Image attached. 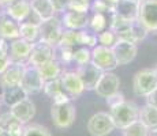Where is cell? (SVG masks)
I'll return each instance as SVG.
<instances>
[{
    "label": "cell",
    "instance_id": "obj_48",
    "mask_svg": "<svg viewBox=\"0 0 157 136\" xmlns=\"http://www.w3.org/2000/svg\"><path fill=\"white\" fill-rule=\"evenodd\" d=\"M0 105H2V99H0Z\"/></svg>",
    "mask_w": 157,
    "mask_h": 136
},
{
    "label": "cell",
    "instance_id": "obj_17",
    "mask_svg": "<svg viewBox=\"0 0 157 136\" xmlns=\"http://www.w3.org/2000/svg\"><path fill=\"white\" fill-rule=\"evenodd\" d=\"M10 112L18 121L26 125V124H30V121L34 119L36 105L30 98H26L23 101H21L19 104H17L15 106L10 108Z\"/></svg>",
    "mask_w": 157,
    "mask_h": 136
},
{
    "label": "cell",
    "instance_id": "obj_24",
    "mask_svg": "<svg viewBox=\"0 0 157 136\" xmlns=\"http://www.w3.org/2000/svg\"><path fill=\"white\" fill-rule=\"evenodd\" d=\"M37 69H38V72H40V75H41V78H43L44 82L59 79L62 72H63L62 64H60L56 59H52V60H49V61L44 63V64L40 65Z\"/></svg>",
    "mask_w": 157,
    "mask_h": 136
},
{
    "label": "cell",
    "instance_id": "obj_5",
    "mask_svg": "<svg viewBox=\"0 0 157 136\" xmlns=\"http://www.w3.org/2000/svg\"><path fill=\"white\" fill-rule=\"evenodd\" d=\"M90 63L98 69H101L102 72L113 71L119 67L112 48H107L102 45H96L94 48H92V61Z\"/></svg>",
    "mask_w": 157,
    "mask_h": 136
},
{
    "label": "cell",
    "instance_id": "obj_21",
    "mask_svg": "<svg viewBox=\"0 0 157 136\" xmlns=\"http://www.w3.org/2000/svg\"><path fill=\"white\" fill-rule=\"evenodd\" d=\"M138 7H140V3L134 2V0H117L115 3L113 14L127 20H137Z\"/></svg>",
    "mask_w": 157,
    "mask_h": 136
},
{
    "label": "cell",
    "instance_id": "obj_19",
    "mask_svg": "<svg viewBox=\"0 0 157 136\" xmlns=\"http://www.w3.org/2000/svg\"><path fill=\"white\" fill-rule=\"evenodd\" d=\"M29 98L28 93L22 89L21 84L18 86H8V87H2V93H0V99L2 104L7 108H13L21 101Z\"/></svg>",
    "mask_w": 157,
    "mask_h": 136
},
{
    "label": "cell",
    "instance_id": "obj_31",
    "mask_svg": "<svg viewBox=\"0 0 157 136\" xmlns=\"http://www.w3.org/2000/svg\"><path fill=\"white\" fill-rule=\"evenodd\" d=\"M96 45H97V34L87 29L78 30V46H86L92 49Z\"/></svg>",
    "mask_w": 157,
    "mask_h": 136
},
{
    "label": "cell",
    "instance_id": "obj_26",
    "mask_svg": "<svg viewBox=\"0 0 157 136\" xmlns=\"http://www.w3.org/2000/svg\"><path fill=\"white\" fill-rule=\"evenodd\" d=\"M109 17L111 15L92 13L89 15V20H87V30H90L94 34H98V33L109 29Z\"/></svg>",
    "mask_w": 157,
    "mask_h": 136
},
{
    "label": "cell",
    "instance_id": "obj_45",
    "mask_svg": "<svg viewBox=\"0 0 157 136\" xmlns=\"http://www.w3.org/2000/svg\"><path fill=\"white\" fill-rule=\"evenodd\" d=\"M153 69H155V72H156V75H157V65H156V67L153 68Z\"/></svg>",
    "mask_w": 157,
    "mask_h": 136
},
{
    "label": "cell",
    "instance_id": "obj_46",
    "mask_svg": "<svg viewBox=\"0 0 157 136\" xmlns=\"http://www.w3.org/2000/svg\"><path fill=\"white\" fill-rule=\"evenodd\" d=\"M134 2H138V3H140V2H142V0H134Z\"/></svg>",
    "mask_w": 157,
    "mask_h": 136
},
{
    "label": "cell",
    "instance_id": "obj_30",
    "mask_svg": "<svg viewBox=\"0 0 157 136\" xmlns=\"http://www.w3.org/2000/svg\"><path fill=\"white\" fill-rule=\"evenodd\" d=\"M113 10L115 2H111V0H92V3H90V11L92 13L111 15L113 14Z\"/></svg>",
    "mask_w": 157,
    "mask_h": 136
},
{
    "label": "cell",
    "instance_id": "obj_6",
    "mask_svg": "<svg viewBox=\"0 0 157 136\" xmlns=\"http://www.w3.org/2000/svg\"><path fill=\"white\" fill-rule=\"evenodd\" d=\"M137 20L149 33H157V0L140 2Z\"/></svg>",
    "mask_w": 157,
    "mask_h": 136
},
{
    "label": "cell",
    "instance_id": "obj_41",
    "mask_svg": "<svg viewBox=\"0 0 157 136\" xmlns=\"http://www.w3.org/2000/svg\"><path fill=\"white\" fill-rule=\"evenodd\" d=\"M14 0H0V7H7L8 4H10V3H13Z\"/></svg>",
    "mask_w": 157,
    "mask_h": 136
},
{
    "label": "cell",
    "instance_id": "obj_47",
    "mask_svg": "<svg viewBox=\"0 0 157 136\" xmlns=\"http://www.w3.org/2000/svg\"><path fill=\"white\" fill-rule=\"evenodd\" d=\"M111 2H115V3H116V2H117V0H111Z\"/></svg>",
    "mask_w": 157,
    "mask_h": 136
},
{
    "label": "cell",
    "instance_id": "obj_18",
    "mask_svg": "<svg viewBox=\"0 0 157 136\" xmlns=\"http://www.w3.org/2000/svg\"><path fill=\"white\" fill-rule=\"evenodd\" d=\"M3 11L7 15H10L18 23H21L25 22L29 18L30 13H32V4H30V0H14L7 7H4Z\"/></svg>",
    "mask_w": 157,
    "mask_h": 136
},
{
    "label": "cell",
    "instance_id": "obj_25",
    "mask_svg": "<svg viewBox=\"0 0 157 136\" xmlns=\"http://www.w3.org/2000/svg\"><path fill=\"white\" fill-rule=\"evenodd\" d=\"M19 38L34 44V42L40 41V23H33V22H21L19 23Z\"/></svg>",
    "mask_w": 157,
    "mask_h": 136
},
{
    "label": "cell",
    "instance_id": "obj_8",
    "mask_svg": "<svg viewBox=\"0 0 157 136\" xmlns=\"http://www.w3.org/2000/svg\"><path fill=\"white\" fill-rule=\"evenodd\" d=\"M52 59H55V46H52V45L40 40L32 45V50H30L26 65L38 68L44 63L49 61Z\"/></svg>",
    "mask_w": 157,
    "mask_h": 136
},
{
    "label": "cell",
    "instance_id": "obj_20",
    "mask_svg": "<svg viewBox=\"0 0 157 136\" xmlns=\"http://www.w3.org/2000/svg\"><path fill=\"white\" fill-rule=\"evenodd\" d=\"M0 35L6 41H13L19 38V23L4 11H0Z\"/></svg>",
    "mask_w": 157,
    "mask_h": 136
},
{
    "label": "cell",
    "instance_id": "obj_36",
    "mask_svg": "<svg viewBox=\"0 0 157 136\" xmlns=\"http://www.w3.org/2000/svg\"><path fill=\"white\" fill-rule=\"evenodd\" d=\"M43 91H44V94L47 95V97H49L51 99H53L57 94H60L62 91H64V90H63V87H62V82H60V78H59V79H55V80L45 82Z\"/></svg>",
    "mask_w": 157,
    "mask_h": 136
},
{
    "label": "cell",
    "instance_id": "obj_10",
    "mask_svg": "<svg viewBox=\"0 0 157 136\" xmlns=\"http://www.w3.org/2000/svg\"><path fill=\"white\" fill-rule=\"evenodd\" d=\"M60 82H62V87L64 93L71 99L79 98L86 91L82 80L75 71H63L60 75Z\"/></svg>",
    "mask_w": 157,
    "mask_h": 136
},
{
    "label": "cell",
    "instance_id": "obj_29",
    "mask_svg": "<svg viewBox=\"0 0 157 136\" xmlns=\"http://www.w3.org/2000/svg\"><path fill=\"white\" fill-rule=\"evenodd\" d=\"M132 22H134V20H127V19H124V18L117 17L116 14H111V17H109V29L116 33V34H120V33L128 30Z\"/></svg>",
    "mask_w": 157,
    "mask_h": 136
},
{
    "label": "cell",
    "instance_id": "obj_38",
    "mask_svg": "<svg viewBox=\"0 0 157 136\" xmlns=\"http://www.w3.org/2000/svg\"><path fill=\"white\" fill-rule=\"evenodd\" d=\"M49 2L52 3L56 14H63L68 8V4H70V0H49Z\"/></svg>",
    "mask_w": 157,
    "mask_h": 136
},
{
    "label": "cell",
    "instance_id": "obj_28",
    "mask_svg": "<svg viewBox=\"0 0 157 136\" xmlns=\"http://www.w3.org/2000/svg\"><path fill=\"white\" fill-rule=\"evenodd\" d=\"M92 61V49L86 46H77L74 48L72 53V63L77 67L79 65H86Z\"/></svg>",
    "mask_w": 157,
    "mask_h": 136
},
{
    "label": "cell",
    "instance_id": "obj_3",
    "mask_svg": "<svg viewBox=\"0 0 157 136\" xmlns=\"http://www.w3.org/2000/svg\"><path fill=\"white\" fill-rule=\"evenodd\" d=\"M155 89H157V75L153 68L140 69L132 78V93L137 97L146 98Z\"/></svg>",
    "mask_w": 157,
    "mask_h": 136
},
{
    "label": "cell",
    "instance_id": "obj_9",
    "mask_svg": "<svg viewBox=\"0 0 157 136\" xmlns=\"http://www.w3.org/2000/svg\"><path fill=\"white\" fill-rule=\"evenodd\" d=\"M120 89V79L116 74H113L112 71L108 72H102L101 78L98 79L97 84H96L94 90L93 91L96 93L100 98H109L111 95L116 94Z\"/></svg>",
    "mask_w": 157,
    "mask_h": 136
},
{
    "label": "cell",
    "instance_id": "obj_13",
    "mask_svg": "<svg viewBox=\"0 0 157 136\" xmlns=\"http://www.w3.org/2000/svg\"><path fill=\"white\" fill-rule=\"evenodd\" d=\"M62 25L64 30H83L87 29L89 13H79L74 10H66L62 14Z\"/></svg>",
    "mask_w": 157,
    "mask_h": 136
},
{
    "label": "cell",
    "instance_id": "obj_43",
    "mask_svg": "<svg viewBox=\"0 0 157 136\" xmlns=\"http://www.w3.org/2000/svg\"><path fill=\"white\" fill-rule=\"evenodd\" d=\"M0 136H6V129L0 125Z\"/></svg>",
    "mask_w": 157,
    "mask_h": 136
},
{
    "label": "cell",
    "instance_id": "obj_7",
    "mask_svg": "<svg viewBox=\"0 0 157 136\" xmlns=\"http://www.w3.org/2000/svg\"><path fill=\"white\" fill-rule=\"evenodd\" d=\"M63 31H64V27L62 25L60 18L56 15L40 23V40L52 45V46H56L59 44Z\"/></svg>",
    "mask_w": 157,
    "mask_h": 136
},
{
    "label": "cell",
    "instance_id": "obj_23",
    "mask_svg": "<svg viewBox=\"0 0 157 136\" xmlns=\"http://www.w3.org/2000/svg\"><path fill=\"white\" fill-rule=\"evenodd\" d=\"M30 4H32V11L37 15L41 22L51 19L56 15L55 8L49 0H30Z\"/></svg>",
    "mask_w": 157,
    "mask_h": 136
},
{
    "label": "cell",
    "instance_id": "obj_16",
    "mask_svg": "<svg viewBox=\"0 0 157 136\" xmlns=\"http://www.w3.org/2000/svg\"><path fill=\"white\" fill-rule=\"evenodd\" d=\"M75 72H77L78 76L81 78L86 91L94 90L98 79H100L102 75L101 69H98L96 65H93L92 63H89V64H86V65H79V67H77Z\"/></svg>",
    "mask_w": 157,
    "mask_h": 136
},
{
    "label": "cell",
    "instance_id": "obj_33",
    "mask_svg": "<svg viewBox=\"0 0 157 136\" xmlns=\"http://www.w3.org/2000/svg\"><path fill=\"white\" fill-rule=\"evenodd\" d=\"M117 40H119L117 34L111 29H107L97 34V45H102V46L107 48H113V45L117 42Z\"/></svg>",
    "mask_w": 157,
    "mask_h": 136
},
{
    "label": "cell",
    "instance_id": "obj_11",
    "mask_svg": "<svg viewBox=\"0 0 157 136\" xmlns=\"http://www.w3.org/2000/svg\"><path fill=\"white\" fill-rule=\"evenodd\" d=\"M44 83L45 82L43 80V78H41L38 69L36 67L26 65L25 74H23L22 82H21V86L28 93V95H34V94L41 93L44 89Z\"/></svg>",
    "mask_w": 157,
    "mask_h": 136
},
{
    "label": "cell",
    "instance_id": "obj_37",
    "mask_svg": "<svg viewBox=\"0 0 157 136\" xmlns=\"http://www.w3.org/2000/svg\"><path fill=\"white\" fill-rule=\"evenodd\" d=\"M10 64L11 60L8 54V44H4L3 46H0V74H3Z\"/></svg>",
    "mask_w": 157,
    "mask_h": 136
},
{
    "label": "cell",
    "instance_id": "obj_14",
    "mask_svg": "<svg viewBox=\"0 0 157 136\" xmlns=\"http://www.w3.org/2000/svg\"><path fill=\"white\" fill-rule=\"evenodd\" d=\"M32 45L33 44L22 40V38H17V40L10 41V44H8V54H10L11 63L26 64L30 50H32Z\"/></svg>",
    "mask_w": 157,
    "mask_h": 136
},
{
    "label": "cell",
    "instance_id": "obj_32",
    "mask_svg": "<svg viewBox=\"0 0 157 136\" xmlns=\"http://www.w3.org/2000/svg\"><path fill=\"white\" fill-rule=\"evenodd\" d=\"M72 53H74V48L70 46H63V45H56L55 46V59L60 64H71L72 63Z\"/></svg>",
    "mask_w": 157,
    "mask_h": 136
},
{
    "label": "cell",
    "instance_id": "obj_35",
    "mask_svg": "<svg viewBox=\"0 0 157 136\" xmlns=\"http://www.w3.org/2000/svg\"><path fill=\"white\" fill-rule=\"evenodd\" d=\"M22 136H52L49 129L41 124H26Z\"/></svg>",
    "mask_w": 157,
    "mask_h": 136
},
{
    "label": "cell",
    "instance_id": "obj_34",
    "mask_svg": "<svg viewBox=\"0 0 157 136\" xmlns=\"http://www.w3.org/2000/svg\"><path fill=\"white\" fill-rule=\"evenodd\" d=\"M147 135H149V129L140 120L132 123L127 128L122 129V136H147Z\"/></svg>",
    "mask_w": 157,
    "mask_h": 136
},
{
    "label": "cell",
    "instance_id": "obj_2",
    "mask_svg": "<svg viewBox=\"0 0 157 136\" xmlns=\"http://www.w3.org/2000/svg\"><path fill=\"white\" fill-rule=\"evenodd\" d=\"M51 119L57 129H68L72 127L77 119V109L72 101L64 104H52L51 106Z\"/></svg>",
    "mask_w": 157,
    "mask_h": 136
},
{
    "label": "cell",
    "instance_id": "obj_39",
    "mask_svg": "<svg viewBox=\"0 0 157 136\" xmlns=\"http://www.w3.org/2000/svg\"><path fill=\"white\" fill-rule=\"evenodd\" d=\"M124 99H126L124 95H123L120 91H117L116 94H113V95H111L109 98H107V105H108V108H112L115 105L119 104V102L124 101Z\"/></svg>",
    "mask_w": 157,
    "mask_h": 136
},
{
    "label": "cell",
    "instance_id": "obj_4",
    "mask_svg": "<svg viewBox=\"0 0 157 136\" xmlns=\"http://www.w3.org/2000/svg\"><path fill=\"white\" fill-rule=\"evenodd\" d=\"M86 129L90 136H108L116 128L109 112H97L87 120Z\"/></svg>",
    "mask_w": 157,
    "mask_h": 136
},
{
    "label": "cell",
    "instance_id": "obj_1",
    "mask_svg": "<svg viewBox=\"0 0 157 136\" xmlns=\"http://www.w3.org/2000/svg\"><path fill=\"white\" fill-rule=\"evenodd\" d=\"M109 114L113 120L115 128L116 129H124L132 123H135L140 117V106L135 105L131 101H124L119 102L117 105L109 108Z\"/></svg>",
    "mask_w": 157,
    "mask_h": 136
},
{
    "label": "cell",
    "instance_id": "obj_27",
    "mask_svg": "<svg viewBox=\"0 0 157 136\" xmlns=\"http://www.w3.org/2000/svg\"><path fill=\"white\" fill-rule=\"evenodd\" d=\"M138 120L147 129L157 128V108H153L150 105L145 104L142 108H140V117H138Z\"/></svg>",
    "mask_w": 157,
    "mask_h": 136
},
{
    "label": "cell",
    "instance_id": "obj_44",
    "mask_svg": "<svg viewBox=\"0 0 157 136\" xmlns=\"http://www.w3.org/2000/svg\"><path fill=\"white\" fill-rule=\"evenodd\" d=\"M4 44H7V41H6L4 38L2 37V35H0V46H3V45H4Z\"/></svg>",
    "mask_w": 157,
    "mask_h": 136
},
{
    "label": "cell",
    "instance_id": "obj_15",
    "mask_svg": "<svg viewBox=\"0 0 157 136\" xmlns=\"http://www.w3.org/2000/svg\"><path fill=\"white\" fill-rule=\"evenodd\" d=\"M26 64L21 63H11L3 74H0V87H8V86H18L21 84L25 74Z\"/></svg>",
    "mask_w": 157,
    "mask_h": 136
},
{
    "label": "cell",
    "instance_id": "obj_40",
    "mask_svg": "<svg viewBox=\"0 0 157 136\" xmlns=\"http://www.w3.org/2000/svg\"><path fill=\"white\" fill-rule=\"evenodd\" d=\"M146 104L153 108H157V89H155L149 95L146 97Z\"/></svg>",
    "mask_w": 157,
    "mask_h": 136
},
{
    "label": "cell",
    "instance_id": "obj_42",
    "mask_svg": "<svg viewBox=\"0 0 157 136\" xmlns=\"http://www.w3.org/2000/svg\"><path fill=\"white\" fill-rule=\"evenodd\" d=\"M147 136H157V128L149 129V135H147Z\"/></svg>",
    "mask_w": 157,
    "mask_h": 136
},
{
    "label": "cell",
    "instance_id": "obj_12",
    "mask_svg": "<svg viewBox=\"0 0 157 136\" xmlns=\"http://www.w3.org/2000/svg\"><path fill=\"white\" fill-rule=\"evenodd\" d=\"M115 57H116L117 65H127L135 60L138 54V45L130 41L117 40V42L112 48Z\"/></svg>",
    "mask_w": 157,
    "mask_h": 136
},
{
    "label": "cell",
    "instance_id": "obj_22",
    "mask_svg": "<svg viewBox=\"0 0 157 136\" xmlns=\"http://www.w3.org/2000/svg\"><path fill=\"white\" fill-rule=\"evenodd\" d=\"M147 34H149V31H147L138 20H134V22L131 23V26H130V29L120 33V34H117V37H119V40L130 41V42H132V44L138 45L141 41H144L145 38L147 37Z\"/></svg>",
    "mask_w": 157,
    "mask_h": 136
}]
</instances>
